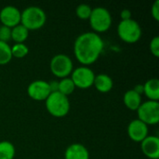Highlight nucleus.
<instances>
[{
	"mask_svg": "<svg viewBox=\"0 0 159 159\" xmlns=\"http://www.w3.org/2000/svg\"><path fill=\"white\" fill-rule=\"evenodd\" d=\"M11 39V28L1 25L0 26V41L7 43Z\"/></svg>",
	"mask_w": 159,
	"mask_h": 159,
	"instance_id": "23",
	"label": "nucleus"
},
{
	"mask_svg": "<svg viewBox=\"0 0 159 159\" xmlns=\"http://www.w3.org/2000/svg\"><path fill=\"white\" fill-rule=\"evenodd\" d=\"M29 36V31L20 23L11 28V40L15 43H24Z\"/></svg>",
	"mask_w": 159,
	"mask_h": 159,
	"instance_id": "17",
	"label": "nucleus"
},
{
	"mask_svg": "<svg viewBox=\"0 0 159 159\" xmlns=\"http://www.w3.org/2000/svg\"><path fill=\"white\" fill-rule=\"evenodd\" d=\"M149 49L156 58L159 57V36H155L149 44Z\"/></svg>",
	"mask_w": 159,
	"mask_h": 159,
	"instance_id": "24",
	"label": "nucleus"
},
{
	"mask_svg": "<svg viewBox=\"0 0 159 159\" xmlns=\"http://www.w3.org/2000/svg\"><path fill=\"white\" fill-rule=\"evenodd\" d=\"M45 102L48 112L54 117H63L70 111L69 98L59 91L51 92Z\"/></svg>",
	"mask_w": 159,
	"mask_h": 159,
	"instance_id": "3",
	"label": "nucleus"
},
{
	"mask_svg": "<svg viewBox=\"0 0 159 159\" xmlns=\"http://www.w3.org/2000/svg\"><path fill=\"white\" fill-rule=\"evenodd\" d=\"M48 86H49L51 92H57L59 90V81L52 80V81L48 82Z\"/></svg>",
	"mask_w": 159,
	"mask_h": 159,
	"instance_id": "27",
	"label": "nucleus"
},
{
	"mask_svg": "<svg viewBox=\"0 0 159 159\" xmlns=\"http://www.w3.org/2000/svg\"><path fill=\"white\" fill-rule=\"evenodd\" d=\"M89 21L93 32L99 34L110 29L112 25V15L107 8L96 7L92 8Z\"/></svg>",
	"mask_w": 159,
	"mask_h": 159,
	"instance_id": "5",
	"label": "nucleus"
},
{
	"mask_svg": "<svg viewBox=\"0 0 159 159\" xmlns=\"http://www.w3.org/2000/svg\"><path fill=\"white\" fill-rule=\"evenodd\" d=\"M51 93L48 82L45 80H34L31 82L27 88V94L28 96L37 102L46 101L47 98Z\"/></svg>",
	"mask_w": 159,
	"mask_h": 159,
	"instance_id": "9",
	"label": "nucleus"
},
{
	"mask_svg": "<svg viewBox=\"0 0 159 159\" xmlns=\"http://www.w3.org/2000/svg\"><path fill=\"white\" fill-rule=\"evenodd\" d=\"M92 11V7L88 4H80L75 8V14L80 20H89Z\"/></svg>",
	"mask_w": 159,
	"mask_h": 159,
	"instance_id": "22",
	"label": "nucleus"
},
{
	"mask_svg": "<svg viewBox=\"0 0 159 159\" xmlns=\"http://www.w3.org/2000/svg\"><path fill=\"white\" fill-rule=\"evenodd\" d=\"M117 34L123 42L134 44L141 39L143 31L138 21L133 19H129L119 21L117 25Z\"/></svg>",
	"mask_w": 159,
	"mask_h": 159,
	"instance_id": "4",
	"label": "nucleus"
},
{
	"mask_svg": "<svg viewBox=\"0 0 159 159\" xmlns=\"http://www.w3.org/2000/svg\"><path fill=\"white\" fill-rule=\"evenodd\" d=\"M75 89L76 88L70 77H65L59 81V90L58 91L66 97L71 95L75 91Z\"/></svg>",
	"mask_w": 159,
	"mask_h": 159,
	"instance_id": "19",
	"label": "nucleus"
},
{
	"mask_svg": "<svg viewBox=\"0 0 159 159\" xmlns=\"http://www.w3.org/2000/svg\"><path fill=\"white\" fill-rule=\"evenodd\" d=\"M133 90L136 91L138 94H140V95L142 96V95L143 94V84H138V85H136V86L134 87Z\"/></svg>",
	"mask_w": 159,
	"mask_h": 159,
	"instance_id": "28",
	"label": "nucleus"
},
{
	"mask_svg": "<svg viewBox=\"0 0 159 159\" xmlns=\"http://www.w3.org/2000/svg\"><path fill=\"white\" fill-rule=\"evenodd\" d=\"M64 159H89V152L81 143H73L66 148Z\"/></svg>",
	"mask_w": 159,
	"mask_h": 159,
	"instance_id": "13",
	"label": "nucleus"
},
{
	"mask_svg": "<svg viewBox=\"0 0 159 159\" xmlns=\"http://www.w3.org/2000/svg\"><path fill=\"white\" fill-rule=\"evenodd\" d=\"M49 68L55 76L62 79L71 75L74 70V63L69 56L65 54H57L51 59Z\"/></svg>",
	"mask_w": 159,
	"mask_h": 159,
	"instance_id": "6",
	"label": "nucleus"
},
{
	"mask_svg": "<svg viewBox=\"0 0 159 159\" xmlns=\"http://www.w3.org/2000/svg\"><path fill=\"white\" fill-rule=\"evenodd\" d=\"M11 48V54L12 58H18L21 59L24 58L29 53V48L24 43H15Z\"/></svg>",
	"mask_w": 159,
	"mask_h": 159,
	"instance_id": "21",
	"label": "nucleus"
},
{
	"mask_svg": "<svg viewBox=\"0 0 159 159\" xmlns=\"http://www.w3.org/2000/svg\"><path fill=\"white\" fill-rule=\"evenodd\" d=\"M120 18H121V20H127L132 19L131 18V11L129 9H123L120 12Z\"/></svg>",
	"mask_w": 159,
	"mask_h": 159,
	"instance_id": "26",
	"label": "nucleus"
},
{
	"mask_svg": "<svg viewBox=\"0 0 159 159\" xmlns=\"http://www.w3.org/2000/svg\"><path fill=\"white\" fill-rule=\"evenodd\" d=\"M103 48V40L94 32H86L79 34L74 43L75 57L83 66H89L96 62Z\"/></svg>",
	"mask_w": 159,
	"mask_h": 159,
	"instance_id": "1",
	"label": "nucleus"
},
{
	"mask_svg": "<svg viewBox=\"0 0 159 159\" xmlns=\"http://www.w3.org/2000/svg\"><path fill=\"white\" fill-rule=\"evenodd\" d=\"M143 94L148 101H159V80L157 78L148 79L143 84Z\"/></svg>",
	"mask_w": 159,
	"mask_h": 159,
	"instance_id": "15",
	"label": "nucleus"
},
{
	"mask_svg": "<svg viewBox=\"0 0 159 159\" xmlns=\"http://www.w3.org/2000/svg\"><path fill=\"white\" fill-rule=\"evenodd\" d=\"M123 102L125 106L131 111H137L143 102L142 96L133 89H129L125 92L123 96Z\"/></svg>",
	"mask_w": 159,
	"mask_h": 159,
	"instance_id": "16",
	"label": "nucleus"
},
{
	"mask_svg": "<svg viewBox=\"0 0 159 159\" xmlns=\"http://www.w3.org/2000/svg\"><path fill=\"white\" fill-rule=\"evenodd\" d=\"M141 143L143 154L149 159H159V138L148 135Z\"/></svg>",
	"mask_w": 159,
	"mask_h": 159,
	"instance_id": "12",
	"label": "nucleus"
},
{
	"mask_svg": "<svg viewBox=\"0 0 159 159\" xmlns=\"http://www.w3.org/2000/svg\"><path fill=\"white\" fill-rule=\"evenodd\" d=\"M127 132L131 141L134 143H142L148 136L149 129L146 124L137 118L129 122Z\"/></svg>",
	"mask_w": 159,
	"mask_h": 159,
	"instance_id": "10",
	"label": "nucleus"
},
{
	"mask_svg": "<svg viewBox=\"0 0 159 159\" xmlns=\"http://www.w3.org/2000/svg\"><path fill=\"white\" fill-rule=\"evenodd\" d=\"M93 86L101 93H107L113 89L114 81L112 77L106 74H99L95 75Z\"/></svg>",
	"mask_w": 159,
	"mask_h": 159,
	"instance_id": "14",
	"label": "nucleus"
},
{
	"mask_svg": "<svg viewBox=\"0 0 159 159\" xmlns=\"http://www.w3.org/2000/svg\"><path fill=\"white\" fill-rule=\"evenodd\" d=\"M21 12L14 6H6L0 10V21L2 25L13 28L20 23Z\"/></svg>",
	"mask_w": 159,
	"mask_h": 159,
	"instance_id": "11",
	"label": "nucleus"
},
{
	"mask_svg": "<svg viewBox=\"0 0 159 159\" xmlns=\"http://www.w3.org/2000/svg\"><path fill=\"white\" fill-rule=\"evenodd\" d=\"M95 74L89 66H80L73 70L70 78L74 82L75 88L87 89L93 86Z\"/></svg>",
	"mask_w": 159,
	"mask_h": 159,
	"instance_id": "8",
	"label": "nucleus"
},
{
	"mask_svg": "<svg viewBox=\"0 0 159 159\" xmlns=\"http://www.w3.org/2000/svg\"><path fill=\"white\" fill-rule=\"evenodd\" d=\"M151 14L155 20H159V0H156L151 8Z\"/></svg>",
	"mask_w": 159,
	"mask_h": 159,
	"instance_id": "25",
	"label": "nucleus"
},
{
	"mask_svg": "<svg viewBox=\"0 0 159 159\" xmlns=\"http://www.w3.org/2000/svg\"><path fill=\"white\" fill-rule=\"evenodd\" d=\"M12 60L11 48L8 43L0 41V65H5Z\"/></svg>",
	"mask_w": 159,
	"mask_h": 159,
	"instance_id": "20",
	"label": "nucleus"
},
{
	"mask_svg": "<svg viewBox=\"0 0 159 159\" xmlns=\"http://www.w3.org/2000/svg\"><path fill=\"white\" fill-rule=\"evenodd\" d=\"M138 119L147 126L157 125L159 122V102L146 101L142 102L137 110Z\"/></svg>",
	"mask_w": 159,
	"mask_h": 159,
	"instance_id": "7",
	"label": "nucleus"
},
{
	"mask_svg": "<svg viewBox=\"0 0 159 159\" xmlns=\"http://www.w3.org/2000/svg\"><path fill=\"white\" fill-rule=\"evenodd\" d=\"M15 146L8 141L0 142V159H14Z\"/></svg>",
	"mask_w": 159,
	"mask_h": 159,
	"instance_id": "18",
	"label": "nucleus"
},
{
	"mask_svg": "<svg viewBox=\"0 0 159 159\" xmlns=\"http://www.w3.org/2000/svg\"><path fill=\"white\" fill-rule=\"evenodd\" d=\"M47 21L46 12L39 7H27L20 15V24L28 31H36L42 28Z\"/></svg>",
	"mask_w": 159,
	"mask_h": 159,
	"instance_id": "2",
	"label": "nucleus"
}]
</instances>
